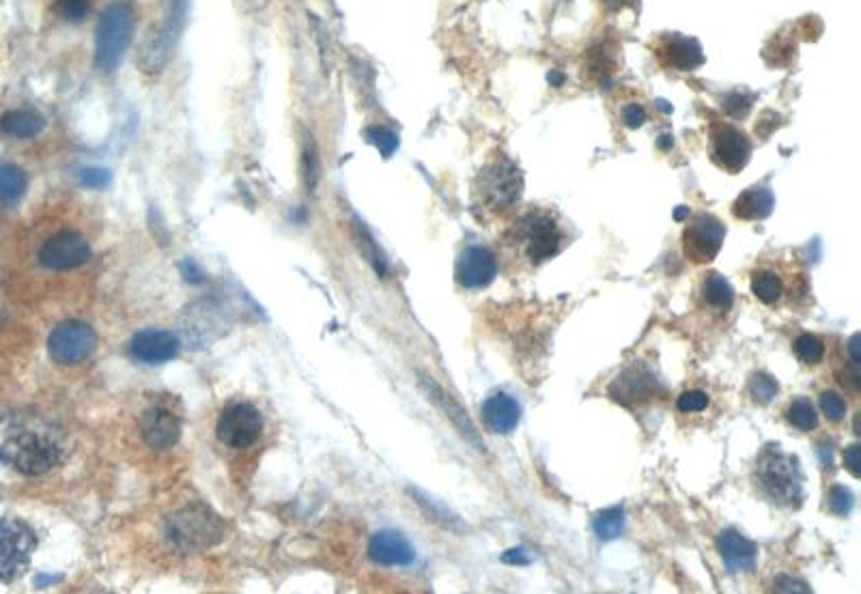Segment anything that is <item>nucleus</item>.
<instances>
[{"instance_id":"nucleus-1","label":"nucleus","mask_w":861,"mask_h":594,"mask_svg":"<svg viewBox=\"0 0 861 594\" xmlns=\"http://www.w3.org/2000/svg\"><path fill=\"white\" fill-rule=\"evenodd\" d=\"M569 244L567 229L558 211L549 207H528L515 216L502 235V248L511 263L539 267L554 259Z\"/></svg>"},{"instance_id":"nucleus-2","label":"nucleus","mask_w":861,"mask_h":594,"mask_svg":"<svg viewBox=\"0 0 861 594\" xmlns=\"http://www.w3.org/2000/svg\"><path fill=\"white\" fill-rule=\"evenodd\" d=\"M474 211L483 218L513 216L524 194V175L504 153L493 155L474 179Z\"/></svg>"},{"instance_id":"nucleus-3","label":"nucleus","mask_w":861,"mask_h":594,"mask_svg":"<svg viewBox=\"0 0 861 594\" xmlns=\"http://www.w3.org/2000/svg\"><path fill=\"white\" fill-rule=\"evenodd\" d=\"M752 478L762 498L775 506L797 508L803 500L799 459L786 455L778 444H769L760 450Z\"/></svg>"},{"instance_id":"nucleus-4","label":"nucleus","mask_w":861,"mask_h":594,"mask_svg":"<svg viewBox=\"0 0 861 594\" xmlns=\"http://www.w3.org/2000/svg\"><path fill=\"white\" fill-rule=\"evenodd\" d=\"M188 0H164L162 11L147 35L140 41L136 65L143 74H162L171 65L186 24Z\"/></svg>"},{"instance_id":"nucleus-5","label":"nucleus","mask_w":861,"mask_h":594,"mask_svg":"<svg viewBox=\"0 0 861 594\" xmlns=\"http://www.w3.org/2000/svg\"><path fill=\"white\" fill-rule=\"evenodd\" d=\"M136 28V9L130 0H115L102 13L95 26V67L104 74L115 72L132 44Z\"/></svg>"},{"instance_id":"nucleus-6","label":"nucleus","mask_w":861,"mask_h":594,"mask_svg":"<svg viewBox=\"0 0 861 594\" xmlns=\"http://www.w3.org/2000/svg\"><path fill=\"white\" fill-rule=\"evenodd\" d=\"M166 536L177 549L205 551L224 539V523L211 508L192 504L168 517Z\"/></svg>"},{"instance_id":"nucleus-7","label":"nucleus","mask_w":861,"mask_h":594,"mask_svg":"<svg viewBox=\"0 0 861 594\" xmlns=\"http://www.w3.org/2000/svg\"><path fill=\"white\" fill-rule=\"evenodd\" d=\"M63 459V448L39 433H20L0 446V461L24 476L52 472Z\"/></svg>"},{"instance_id":"nucleus-8","label":"nucleus","mask_w":861,"mask_h":594,"mask_svg":"<svg viewBox=\"0 0 861 594\" xmlns=\"http://www.w3.org/2000/svg\"><path fill=\"white\" fill-rule=\"evenodd\" d=\"M37 534L22 519H0V582L11 584L31 567Z\"/></svg>"},{"instance_id":"nucleus-9","label":"nucleus","mask_w":861,"mask_h":594,"mask_svg":"<svg viewBox=\"0 0 861 594\" xmlns=\"http://www.w3.org/2000/svg\"><path fill=\"white\" fill-rule=\"evenodd\" d=\"M263 433V416L248 401H233L222 409L216 424L218 440L229 448H248L259 442Z\"/></svg>"},{"instance_id":"nucleus-10","label":"nucleus","mask_w":861,"mask_h":594,"mask_svg":"<svg viewBox=\"0 0 861 594\" xmlns=\"http://www.w3.org/2000/svg\"><path fill=\"white\" fill-rule=\"evenodd\" d=\"M711 160L728 175H737L752 158V140L737 125L713 121L709 127Z\"/></svg>"},{"instance_id":"nucleus-11","label":"nucleus","mask_w":861,"mask_h":594,"mask_svg":"<svg viewBox=\"0 0 861 594\" xmlns=\"http://www.w3.org/2000/svg\"><path fill=\"white\" fill-rule=\"evenodd\" d=\"M726 226L713 214L700 211L683 231V252L691 263H711L724 246Z\"/></svg>"},{"instance_id":"nucleus-12","label":"nucleus","mask_w":861,"mask_h":594,"mask_svg":"<svg viewBox=\"0 0 861 594\" xmlns=\"http://www.w3.org/2000/svg\"><path fill=\"white\" fill-rule=\"evenodd\" d=\"M97 345V336L89 323L63 321L56 325L48 338L50 356L65 366L87 360Z\"/></svg>"},{"instance_id":"nucleus-13","label":"nucleus","mask_w":861,"mask_h":594,"mask_svg":"<svg viewBox=\"0 0 861 594\" xmlns=\"http://www.w3.org/2000/svg\"><path fill=\"white\" fill-rule=\"evenodd\" d=\"M653 56L663 69L674 72H694L704 63V52L698 39L681 33H661L651 44Z\"/></svg>"},{"instance_id":"nucleus-14","label":"nucleus","mask_w":861,"mask_h":594,"mask_svg":"<svg viewBox=\"0 0 861 594\" xmlns=\"http://www.w3.org/2000/svg\"><path fill=\"white\" fill-rule=\"evenodd\" d=\"M91 259V246L80 233L65 231L50 237L39 250V261L48 270H74Z\"/></svg>"},{"instance_id":"nucleus-15","label":"nucleus","mask_w":861,"mask_h":594,"mask_svg":"<svg viewBox=\"0 0 861 594\" xmlns=\"http://www.w3.org/2000/svg\"><path fill=\"white\" fill-rule=\"evenodd\" d=\"M498 274V259L489 248H465L455 265V280L463 289H485Z\"/></svg>"},{"instance_id":"nucleus-16","label":"nucleus","mask_w":861,"mask_h":594,"mask_svg":"<svg viewBox=\"0 0 861 594\" xmlns=\"http://www.w3.org/2000/svg\"><path fill=\"white\" fill-rule=\"evenodd\" d=\"M659 390V379L646 364L635 362L620 373L610 386V396L623 405H635L653 399Z\"/></svg>"},{"instance_id":"nucleus-17","label":"nucleus","mask_w":861,"mask_h":594,"mask_svg":"<svg viewBox=\"0 0 861 594\" xmlns=\"http://www.w3.org/2000/svg\"><path fill=\"white\" fill-rule=\"evenodd\" d=\"M140 435L149 448L168 450L181 437V420L162 405H153L140 416Z\"/></svg>"},{"instance_id":"nucleus-18","label":"nucleus","mask_w":861,"mask_h":594,"mask_svg":"<svg viewBox=\"0 0 861 594\" xmlns=\"http://www.w3.org/2000/svg\"><path fill=\"white\" fill-rule=\"evenodd\" d=\"M179 353V338L168 330H143L130 341V356L140 364H166Z\"/></svg>"},{"instance_id":"nucleus-19","label":"nucleus","mask_w":861,"mask_h":594,"mask_svg":"<svg viewBox=\"0 0 861 594\" xmlns=\"http://www.w3.org/2000/svg\"><path fill=\"white\" fill-rule=\"evenodd\" d=\"M369 556L379 567H407L416 558V551L397 530H379L369 541Z\"/></svg>"},{"instance_id":"nucleus-20","label":"nucleus","mask_w":861,"mask_h":594,"mask_svg":"<svg viewBox=\"0 0 861 594\" xmlns=\"http://www.w3.org/2000/svg\"><path fill=\"white\" fill-rule=\"evenodd\" d=\"M717 551L730 573H750L756 567L758 547L737 530H724L719 534Z\"/></svg>"},{"instance_id":"nucleus-21","label":"nucleus","mask_w":861,"mask_h":594,"mask_svg":"<svg viewBox=\"0 0 861 594\" xmlns=\"http://www.w3.org/2000/svg\"><path fill=\"white\" fill-rule=\"evenodd\" d=\"M483 422L496 435L513 433L521 422V405L506 392L491 394L483 403Z\"/></svg>"},{"instance_id":"nucleus-22","label":"nucleus","mask_w":861,"mask_h":594,"mask_svg":"<svg viewBox=\"0 0 861 594\" xmlns=\"http://www.w3.org/2000/svg\"><path fill=\"white\" fill-rule=\"evenodd\" d=\"M786 272L782 265L762 263L752 272V293L762 304L778 306L784 297H788V285L784 280Z\"/></svg>"},{"instance_id":"nucleus-23","label":"nucleus","mask_w":861,"mask_h":594,"mask_svg":"<svg viewBox=\"0 0 861 594\" xmlns=\"http://www.w3.org/2000/svg\"><path fill=\"white\" fill-rule=\"evenodd\" d=\"M773 207H775L773 192L767 186H752L743 194H739L735 205H732V214H735V218L739 220L756 222V220L769 218Z\"/></svg>"},{"instance_id":"nucleus-24","label":"nucleus","mask_w":861,"mask_h":594,"mask_svg":"<svg viewBox=\"0 0 861 594\" xmlns=\"http://www.w3.org/2000/svg\"><path fill=\"white\" fill-rule=\"evenodd\" d=\"M44 127H46L44 117L35 110L18 108V110H9L0 117V130L13 138H35L44 132Z\"/></svg>"},{"instance_id":"nucleus-25","label":"nucleus","mask_w":861,"mask_h":594,"mask_svg":"<svg viewBox=\"0 0 861 594\" xmlns=\"http://www.w3.org/2000/svg\"><path fill=\"white\" fill-rule=\"evenodd\" d=\"M420 384H422V388L427 390L429 399L444 409L446 416H450V420H453V422L457 424V427L461 429V433H463L465 437H468V440L476 442V431H474V427H472L470 418L465 416L463 409H461L453 399H450V394H446V392H444L440 386H437L435 381H431L429 377H422Z\"/></svg>"},{"instance_id":"nucleus-26","label":"nucleus","mask_w":861,"mask_h":594,"mask_svg":"<svg viewBox=\"0 0 861 594\" xmlns=\"http://www.w3.org/2000/svg\"><path fill=\"white\" fill-rule=\"evenodd\" d=\"M700 295H702L704 304H707L709 308L719 310V313H726V310L732 308V302H735V291H732L730 282L717 272H711V274L704 276Z\"/></svg>"},{"instance_id":"nucleus-27","label":"nucleus","mask_w":861,"mask_h":594,"mask_svg":"<svg viewBox=\"0 0 861 594\" xmlns=\"http://www.w3.org/2000/svg\"><path fill=\"white\" fill-rule=\"evenodd\" d=\"M26 173L16 164H0V205L13 209L26 192Z\"/></svg>"},{"instance_id":"nucleus-28","label":"nucleus","mask_w":861,"mask_h":594,"mask_svg":"<svg viewBox=\"0 0 861 594\" xmlns=\"http://www.w3.org/2000/svg\"><path fill=\"white\" fill-rule=\"evenodd\" d=\"M592 530L599 536L601 541H614L625 530V511L623 508H608L601 511L595 521H592Z\"/></svg>"},{"instance_id":"nucleus-29","label":"nucleus","mask_w":861,"mask_h":594,"mask_svg":"<svg viewBox=\"0 0 861 594\" xmlns=\"http://www.w3.org/2000/svg\"><path fill=\"white\" fill-rule=\"evenodd\" d=\"M786 420L799 431H814L818 427V414L808 399H795L786 407Z\"/></svg>"},{"instance_id":"nucleus-30","label":"nucleus","mask_w":861,"mask_h":594,"mask_svg":"<svg viewBox=\"0 0 861 594\" xmlns=\"http://www.w3.org/2000/svg\"><path fill=\"white\" fill-rule=\"evenodd\" d=\"M356 237H358V244H360V250L364 254V259L373 265V270L381 278H386V274H388V261L384 257V252H381L379 246L375 244V239L371 237V233L364 229L362 222H356Z\"/></svg>"},{"instance_id":"nucleus-31","label":"nucleus","mask_w":861,"mask_h":594,"mask_svg":"<svg viewBox=\"0 0 861 594\" xmlns=\"http://www.w3.org/2000/svg\"><path fill=\"white\" fill-rule=\"evenodd\" d=\"M795 353L806 366H816L825 358V343L814 334H801L795 341Z\"/></svg>"},{"instance_id":"nucleus-32","label":"nucleus","mask_w":861,"mask_h":594,"mask_svg":"<svg viewBox=\"0 0 861 594\" xmlns=\"http://www.w3.org/2000/svg\"><path fill=\"white\" fill-rule=\"evenodd\" d=\"M302 162H304V181L308 192L313 194L317 190L319 175H321V164H319V153L315 140L306 134L304 140V151H302Z\"/></svg>"},{"instance_id":"nucleus-33","label":"nucleus","mask_w":861,"mask_h":594,"mask_svg":"<svg viewBox=\"0 0 861 594\" xmlns=\"http://www.w3.org/2000/svg\"><path fill=\"white\" fill-rule=\"evenodd\" d=\"M747 392H750L752 399L760 405L771 403L775 396L780 392L778 381H775L771 375L767 373H754L750 377V384H747Z\"/></svg>"},{"instance_id":"nucleus-34","label":"nucleus","mask_w":861,"mask_h":594,"mask_svg":"<svg viewBox=\"0 0 861 594\" xmlns=\"http://www.w3.org/2000/svg\"><path fill=\"white\" fill-rule=\"evenodd\" d=\"M364 140L369 145H373V147H377L379 149V153L384 155V158H390V155L397 151V147H399V138H397V134L394 132H390V130H386V127H379V125H375V127H369V130L364 132Z\"/></svg>"},{"instance_id":"nucleus-35","label":"nucleus","mask_w":861,"mask_h":594,"mask_svg":"<svg viewBox=\"0 0 861 594\" xmlns=\"http://www.w3.org/2000/svg\"><path fill=\"white\" fill-rule=\"evenodd\" d=\"M89 0H56V11L69 24H80L89 16Z\"/></svg>"},{"instance_id":"nucleus-36","label":"nucleus","mask_w":861,"mask_h":594,"mask_svg":"<svg viewBox=\"0 0 861 594\" xmlns=\"http://www.w3.org/2000/svg\"><path fill=\"white\" fill-rule=\"evenodd\" d=\"M827 504H829V511L834 515L838 517L849 515L853 508V493L842 485H834L827 493Z\"/></svg>"},{"instance_id":"nucleus-37","label":"nucleus","mask_w":861,"mask_h":594,"mask_svg":"<svg viewBox=\"0 0 861 594\" xmlns=\"http://www.w3.org/2000/svg\"><path fill=\"white\" fill-rule=\"evenodd\" d=\"M78 181H80V186L89 188V190H106V188H110V183H112V173L108 171V168H97V166L82 168L80 175H78Z\"/></svg>"},{"instance_id":"nucleus-38","label":"nucleus","mask_w":861,"mask_h":594,"mask_svg":"<svg viewBox=\"0 0 861 594\" xmlns=\"http://www.w3.org/2000/svg\"><path fill=\"white\" fill-rule=\"evenodd\" d=\"M676 407H679L681 414H700L709 407V394L702 390H687L679 396Z\"/></svg>"},{"instance_id":"nucleus-39","label":"nucleus","mask_w":861,"mask_h":594,"mask_svg":"<svg viewBox=\"0 0 861 594\" xmlns=\"http://www.w3.org/2000/svg\"><path fill=\"white\" fill-rule=\"evenodd\" d=\"M821 409H823V414L827 416V420H831V422H842L846 416L844 399L840 394L831 392V390L821 394Z\"/></svg>"},{"instance_id":"nucleus-40","label":"nucleus","mask_w":861,"mask_h":594,"mask_svg":"<svg viewBox=\"0 0 861 594\" xmlns=\"http://www.w3.org/2000/svg\"><path fill=\"white\" fill-rule=\"evenodd\" d=\"M775 590L778 592H810V588L806 584L799 582V579L788 577V575H780L778 579H775Z\"/></svg>"},{"instance_id":"nucleus-41","label":"nucleus","mask_w":861,"mask_h":594,"mask_svg":"<svg viewBox=\"0 0 861 594\" xmlns=\"http://www.w3.org/2000/svg\"><path fill=\"white\" fill-rule=\"evenodd\" d=\"M842 459H844V468L851 472V476H855V478H859V474H861V470H859V446L857 444H853V446H849L844 450V455H842Z\"/></svg>"},{"instance_id":"nucleus-42","label":"nucleus","mask_w":861,"mask_h":594,"mask_svg":"<svg viewBox=\"0 0 861 594\" xmlns=\"http://www.w3.org/2000/svg\"><path fill=\"white\" fill-rule=\"evenodd\" d=\"M623 121H625L629 127H640V125L646 121V112H644V108H642L640 104H629V106L623 110Z\"/></svg>"},{"instance_id":"nucleus-43","label":"nucleus","mask_w":861,"mask_h":594,"mask_svg":"<svg viewBox=\"0 0 861 594\" xmlns=\"http://www.w3.org/2000/svg\"><path fill=\"white\" fill-rule=\"evenodd\" d=\"M601 5L608 11H625V9H640V0H601Z\"/></svg>"},{"instance_id":"nucleus-44","label":"nucleus","mask_w":861,"mask_h":594,"mask_svg":"<svg viewBox=\"0 0 861 594\" xmlns=\"http://www.w3.org/2000/svg\"><path fill=\"white\" fill-rule=\"evenodd\" d=\"M502 560L506 564H528L530 556H526L524 549H511V551H506V554L502 556Z\"/></svg>"},{"instance_id":"nucleus-45","label":"nucleus","mask_w":861,"mask_h":594,"mask_svg":"<svg viewBox=\"0 0 861 594\" xmlns=\"http://www.w3.org/2000/svg\"><path fill=\"white\" fill-rule=\"evenodd\" d=\"M181 270H183V276H186L190 282H199L203 276H201V272L196 270V265L192 263V261H186L181 265Z\"/></svg>"}]
</instances>
